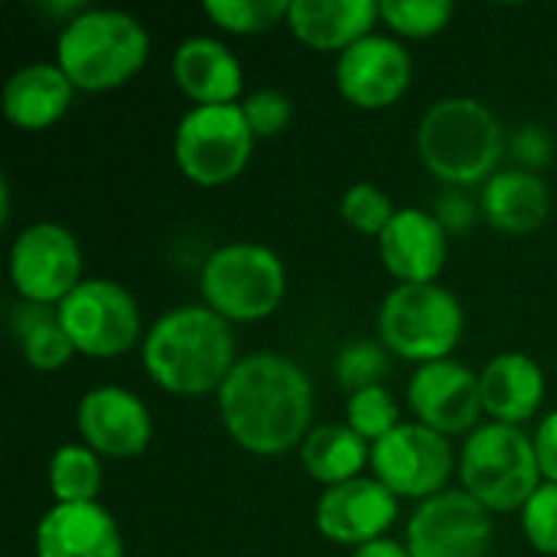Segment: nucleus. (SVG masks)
<instances>
[{"instance_id":"obj_34","label":"nucleus","mask_w":557,"mask_h":557,"mask_svg":"<svg viewBox=\"0 0 557 557\" xmlns=\"http://www.w3.org/2000/svg\"><path fill=\"white\" fill-rule=\"evenodd\" d=\"M535 454H539L542 476H548V483H557V411L542 421L535 434Z\"/></svg>"},{"instance_id":"obj_6","label":"nucleus","mask_w":557,"mask_h":557,"mask_svg":"<svg viewBox=\"0 0 557 557\" xmlns=\"http://www.w3.org/2000/svg\"><path fill=\"white\" fill-rule=\"evenodd\" d=\"M379 336L395 356L421 366L450 359L463 336V307L441 284H401L382 300Z\"/></svg>"},{"instance_id":"obj_28","label":"nucleus","mask_w":557,"mask_h":557,"mask_svg":"<svg viewBox=\"0 0 557 557\" xmlns=\"http://www.w3.org/2000/svg\"><path fill=\"white\" fill-rule=\"evenodd\" d=\"M450 16H454L450 0H382V20L395 33L414 39H428L441 33L450 23Z\"/></svg>"},{"instance_id":"obj_12","label":"nucleus","mask_w":557,"mask_h":557,"mask_svg":"<svg viewBox=\"0 0 557 557\" xmlns=\"http://www.w3.org/2000/svg\"><path fill=\"white\" fill-rule=\"evenodd\" d=\"M490 545V509L467 490H444L424 499L408 522L411 557H486Z\"/></svg>"},{"instance_id":"obj_1","label":"nucleus","mask_w":557,"mask_h":557,"mask_svg":"<svg viewBox=\"0 0 557 557\" xmlns=\"http://www.w3.org/2000/svg\"><path fill=\"white\" fill-rule=\"evenodd\" d=\"M225 431L238 447L258 457H277L304 444L313 418V388L307 372L277 352L238 359L219 388Z\"/></svg>"},{"instance_id":"obj_23","label":"nucleus","mask_w":557,"mask_h":557,"mask_svg":"<svg viewBox=\"0 0 557 557\" xmlns=\"http://www.w3.org/2000/svg\"><path fill=\"white\" fill-rule=\"evenodd\" d=\"M552 209L548 186L529 170H503L483 186V215L506 235L535 232Z\"/></svg>"},{"instance_id":"obj_31","label":"nucleus","mask_w":557,"mask_h":557,"mask_svg":"<svg viewBox=\"0 0 557 557\" xmlns=\"http://www.w3.org/2000/svg\"><path fill=\"white\" fill-rule=\"evenodd\" d=\"M388 372V359L382 352V346L369 343V339H352L339 349L336 356V379L343 388H349V395L375 388Z\"/></svg>"},{"instance_id":"obj_11","label":"nucleus","mask_w":557,"mask_h":557,"mask_svg":"<svg viewBox=\"0 0 557 557\" xmlns=\"http://www.w3.org/2000/svg\"><path fill=\"white\" fill-rule=\"evenodd\" d=\"M375 480L385 483L395 496L431 499L444 493V483L454 473V450L444 434L414 424H398L392 434L372 444Z\"/></svg>"},{"instance_id":"obj_37","label":"nucleus","mask_w":557,"mask_h":557,"mask_svg":"<svg viewBox=\"0 0 557 557\" xmlns=\"http://www.w3.org/2000/svg\"><path fill=\"white\" fill-rule=\"evenodd\" d=\"M352 557H411L408 545H398L392 539H379V542H369L362 548H356Z\"/></svg>"},{"instance_id":"obj_24","label":"nucleus","mask_w":557,"mask_h":557,"mask_svg":"<svg viewBox=\"0 0 557 557\" xmlns=\"http://www.w3.org/2000/svg\"><path fill=\"white\" fill-rule=\"evenodd\" d=\"M300 457L304 467L313 480L330 486L359 480L366 460H372V447L369 441H362L349 424H320L307 434V441L300 444Z\"/></svg>"},{"instance_id":"obj_20","label":"nucleus","mask_w":557,"mask_h":557,"mask_svg":"<svg viewBox=\"0 0 557 557\" xmlns=\"http://www.w3.org/2000/svg\"><path fill=\"white\" fill-rule=\"evenodd\" d=\"M173 78L196 104H235L245 82L235 52L209 36H193L173 52Z\"/></svg>"},{"instance_id":"obj_8","label":"nucleus","mask_w":557,"mask_h":557,"mask_svg":"<svg viewBox=\"0 0 557 557\" xmlns=\"http://www.w3.org/2000/svg\"><path fill=\"white\" fill-rule=\"evenodd\" d=\"M251 147L255 134L242 104H196L189 114H183L173 137L176 166L196 186L232 183L245 170Z\"/></svg>"},{"instance_id":"obj_16","label":"nucleus","mask_w":557,"mask_h":557,"mask_svg":"<svg viewBox=\"0 0 557 557\" xmlns=\"http://www.w3.org/2000/svg\"><path fill=\"white\" fill-rule=\"evenodd\" d=\"M78 434L95 454L124 460L147 450L153 421L134 392L121 385H101L78 401Z\"/></svg>"},{"instance_id":"obj_2","label":"nucleus","mask_w":557,"mask_h":557,"mask_svg":"<svg viewBox=\"0 0 557 557\" xmlns=\"http://www.w3.org/2000/svg\"><path fill=\"white\" fill-rule=\"evenodd\" d=\"M235 366V333L209 307H176L144 339V369L170 395L219 392Z\"/></svg>"},{"instance_id":"obj_14","label":"nucleus","mask_w":557,"mask_h":557,"mask_svg":"<svg viewBox=\"0 0 557 557\" xmlns=\"http://www.w3.org/2000/svg\"><path fill=\"white\" fill-rule=\"evenodd\" d=\"M336 85L356 108H388L411 85V55L398 39L372 33L339 52Z\"/></svg>"},{"instance_id":"obj_22","label":"nucleus","mask_w":557,"mask_h":557,"mask_svg":"<svg viewBox=\"0 0 557 557\" xmlns=\"http://www.w3.org/2000/svg\"><path fill=\"white\" fill-rule=\"evenodd\" d=\"M75 85L59 65L36 62L13 72L3 85V114L23 131H42L55 124L72 104Z\"/></svg>"},{"instance_id":"obj_32","label":"nucleus","mask_w":557,"mask_h":557,"mask_svg":"<svg viewBox=\"0 0 557 557\" xmlns=\"http://www.w3.org/2000/svg\"><path fill=\"white\" fill-rule=\"evenodd\" d=\"M522 529L535 552L557 555V483H542L522 509Z\"/></svg>"},{"instance_id":"obj_36","label":"nucleus","mask_w":557,"mask_h":557,"mask_svg":"<svg viewBox=\"0 0 557 557\" xmlns=\"http://www.w3.org/2000/svg\"><path fill=\"white\" fill-rule=\"evenodd\" d=\"M437 219L444 228H467V222H473V206L460 196H444Z\"/></svg>"},{"instance_id":"obj_27","label":"nucleus","mask_w":557,"mask_h":557,"mask_svg":"<svg viewBox=\"0 0 557 557\" xmlns=\"http://www.w3.org/2000/svg\"><path fill=\"white\" fill-rule=\"evenodd\" d=\"M202 10L228 33H264L290 13V3L287 0H206Z\"/></svg>"},{"instance_id":"obj_30","label":"nucleus","mask_w":557,"mask_h":557,"mask_svg":"<svg viewBox=\"0 0 557 557\" xmlns=\"http://www.w3.org/2000/svg\"><path fill=\"white\" fill-rule=\"evenodd\" d=\"M395 206L392 196L382 193L375 183H356L343 193L339 202V215L362 235H382L388 228V222L395 219Z\"/></svg>"},{"instance_id":"obj_17","label":"nucleus","mask_w":557,"mask_h":557,"mask_svg":"<svg viewBox=\"0 0 557 557\" xmlns=\"http://www.w3.org/2000/svg\"><path fill=\"white\" fill-rule=\"evenodd\" d=\"M379 251L401 284H434L447 264V228L424 209H398L379 235Z\"/></svg>"},{"instance_id":"obj_35","label":"nucleus","mask_w":557,"mask_h":557,"mask_svg":"<svg viewBox=\"0 0 557 557\" xmlns=\"http://www.w3.org/2000/svg\"><path fill=\"white\" fill-rule=\"evenodd\" d=\"M516 153H519L522 163L542 166V163L552 160V140H548V134H545L542 127H525V131H519V137H516Z\"/></svg>"},{"instance_id":"obj_13","label":"nucleus","mask_w":557,"mask_h":557,"mask_svg":"<svg viewBox=\"0 0 557 557\" xmlns=\"http://www.w3.org/2000/svg\"><path fill=\"white\" fill-rule=\"evenodd\" d=\"M408 405L418 421L437 434H463L476 428L483 414V392L480 375L457 359H441L418 366L408 382Z\"/></svg>"},{"instance_id":"obj_19","label":"nucleus","mask_w":557,"mask_h":557,"mask_svg":"<svg viewBox=\"0 0 557 557\" xmlns=\"http://www.w3.org/2000/svg\"><path fill=\"white\" fill-rule=\"evenodd\" d=\"M382 3L375 0H290L287 23L294 36L323 52H346L359 39L372 36Z\"/></svg>"},{"instance_id":"obj_10","label":"nucleus","mask_w":557,"mask_h":557,"mask_svg":"<svg viewBox=\"0 0 557 557\" xmlns=\"http://www.w3.org/2000/svg\"><path fill=\"white\" fill-rule=\"evenodd\" d=\"M10 277L20 300L62 304L82 284V248L78 238L55 222L29 225L10 251Z\"/></svg>"},{"instance_id":"obj_26","label":"nucleus","mask_w":557,"mask_h":557,"mask_svg":"<svg viewBox=\"0 0 557 557\" xmlns=\"http://www.w3.org/2000/svg\"><path fill=\"white\" fill-rule=\"evenodd\" d=\"M49 486L59 503H95L101 490V463L91 447L65 444L49 460Z\"/></svg>"},{"instance_id":"obj_18","label":"nucleus","mask_w":557,"mask_h":557,"mask_svg":"<svg viewBox=\"0 0 557 557\" xmlns=\"http://www.w3.org/2000/svg\"><path fill=\"white\" fill-rule=\"evenodd\" d=\"M39 557H124L111 512L98 503H55L36 529Z\"/></svg>"},{"instance_id":"obj_15","label":"nucleus","mask_w":557,"mask_h":557,"mask_svg":"<svg viewBox=\"0 0 557 557\" xmlns=\"http://www.w3.org/2000/svg\"><path fill=\"white\" fill-rule=\"evenodd\" d=\"M398 516V496L369 476L330 486L317 503V529L336 545L379 542Z\"/></svg>"},{"instance_id":"obj_33","label":"nucleus","mask_w":557,"mask_h":557,"mask_svg":"<svg viewBox=\"0 0 557 557\" xmlns=\"http://www.w3.org/2000/svg\"><path fill=\"white\" fill-rule=\"evenodd\" d=\"M242 111H245V121H248L255 137H274L277 131L287 127V121L294 114V104L281 91L261 88V91H255V95H248L242 101Z\"/></svg>"},{"instance_id":"obj_21","label":"nucleus","mask_w":557,"mask_h":557,"mask_svg":"<svg viewBox=\"0 0 557 557\" xmlns=\"http://www.w3.org/2000/svg\"><path fill=\"white\" fill-rule=\"evenodd\" d=\"M480 392H483V411L490 418H496L499 424L519 428L542 408L545 372L535 359L522 352H506V356H496L483 369Z\"/></svg>"},{"instance_id":"obj_9","label":"nucleus","mask_w":557,"mask_h":557,"mask_svg":"<svg viewBox=\"0 0 557 557\" xmlns=\"http://www.w3.org/2000/svg\"><path fill=\"white\" fill-rule=\"evenodd\" d=\"M59 320L72 346L95 359H114L140 336L137 304L114 281H82L59 304Z\"/></svg>"},{"instance_id":"obj_29","label":"nucleus","mask_w":557,"mask_h":557,"mask_svg":"<svg viewBox=\"0 0 557 557\" xmlns=\"http://www.w3.org/2000/svg\"><path fill=\"white\" fill-rule=\"evenodd\" d=\"M346 418H349V428L362 441H372V444L382 441L385 434H392L401 424L398 421V405H395V398L382 385L349 395Z\"/></svg>"},{"instance_id":"obj_7","label":"nucleus","mask_w":557,"mask_h":557,"mask_svg":"<svg viewBox=\"0 0 557 557\" xmlns=\"http://www.w3.org/2000/svg\"><path fill=\"white\" fill-rule=\"evenodd\" d=\"M287 290L281 258L251 242L225 245L202 264V297L228 323H255L271 317Z\"/></svg>"},{"instance_id":"obj_25","label":"nucleus","mask_w":557,"mask_h":557,"mask_svg":"<svg viewBox=\"0 0 557 557\" xmlns=\"http://www.w3.org/2000/svg\"><path fill=\"white\" fill-rule=\"evenodd\" d=\"M10 333L20 346V352L26 356V362L39 372H59L75 346L59 320V310L46 307V304H29L20 300L10 307Z\"/></svg>"},{"instance_id":"obj_3","label":"nucleus","mask_w":557,"mask_h":557,"mask_svg":"<svg viewBox=\"0 0 557 557\" xmlns=\"http://www.w3.org/2000/svg\"><path fill=\"white\" fill-rule=\"evenodd\" d=\"M503 124L476 98H444L428 108L418 127L424 166L454 186L490 183L503 160Z\"/></svg>"},{"instance_id":"obj_5","label":"nucleus","mask_w":557,"mask_h":557,"mask_svg":"<svg viewBox=\"0 0 557 557\" xmlns=\"http://www.w3.org/2000/svg\"><path fill=\"white\" fill-rule=\"evenodd\" d=\"M460 480L463 490L490 512L525 509L542 486L535 441H529L516 424L493 421L476 428L460 454Z\"/></svg>"},{"instance_id":"obj_4","label":"nucleus","mask_w":557,"mask_h":557,"mask_svg":"<svg viewBox=\"0 0 557 557\" xmlns=\"http://www.w3.org/2000/svg\"><path fill=\"white\" fill-rule=\"evenodd\" d=\"M150 52L147 29L121 10H82L59 33V69L82 91H108L134 78Z\"/></svg>"}]
</instances>
